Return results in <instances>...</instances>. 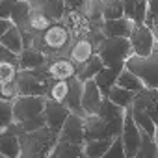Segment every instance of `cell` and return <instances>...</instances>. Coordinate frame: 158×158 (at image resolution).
Wrapping results in <instances>:
<instances>
[{
  "label": "cell",
  "mask_w": 158,
  "mask_h": 158,
  "mask_svg": "<svg viewBox=\"0 0 158 158\" xmlns=\"http://www.w3.org/2000/svg\"><path fill=\"white\" fill-rule=\"evenodd\" d=\"M45 95H17L13 99V125L21 132H30L47 125Z\"/></svg>",
  "instance_id": "obj_1"
},
{
  "label": "cell",
  "mask_w": 158,
  "mask_h": 158,
  "mask_svg": "<svg viewBox=\"0 0 158 158\" xmlns=\"http://www.w3.org/2000/svg\"><path fill=\"white\" fill-rule=\"evenodd\" d=\"M73 41H74V35H73L71 28L65 24L63 19H60V21H54L45 32L37 34L32 41V47L39 48L48 58L69 56V48H71Z\"/></svg>",
  "instance_id": "obj_2"
},
{
  "label": "cell",
  "mask_w": 158,
  "mask_h": 158,
  "mask_svg": "<svg viewBox=\"0 0 158 158\" xmlns=\"http://www.w3.org/2000/svg\"><path fill=\"white\" fill-rule=\"evenodd\" d=\"M21 156L24 158H39V156H50L56 141L58 132H54L50 127H41L30 132H21Z\"/></svg>",
  "instance_id": "obj_3"
},
{
  "label": "cell",
  "mask_w": 158,
  "mask_h": 158,
  "mask_svg": "<svg viewBox=\"0 0 158 158\" xmlns=\"http://www.w3.org/2000/svg\"><path fill=\"white\" fill-rule=\"evenodd\" d=\"M97 54L102 58L106 67L123 69L128 56H132V47L128 37H106L99 43Z\"/></svg>",
  "instance_id": "obj_4"
},
{
  "label": "cell",
  "mask_w": 158,
  "mask_h": 158,
  "mask_svg": "<svg viewBox=\"0 0 158 158\" xmlns=\"http://www.w3.org/2000/svg\"><path fill=\"white\" fill-rule=\"evenodd\" d=\"M15 82H17L19 95H45L47 97L52 78L47 67L43 65L37 69H21Z\"/></svg>",
  "instance_id": "obj_5"
},
{
  "label": "cell",
  "mask_w": 158,
  "mask_h": 158,
  "mask_svg": "<svg viewBox=\"0 0 158 158\" xmlns=\"http://www.w3.org/2000/svg\"><path fill=\"white\" fill-rule=\"evenodd\" d=\"M125 67L141 78L145 88L158 89V45L149 56H136V54L128 56Z\"/></svg>",
  "instance_id": "obj_6"
},
{
  "label": "cell",
  "mask_w": 158,
  "mask_h": 158,
  "mask_svg": "<svg viewBox=\"0 0 158 158\" xmlns=\"http://www.w3.org/2000/svg\"><path fill=\"white\" fill-rule=\"evenodd\" d=\"M128 41L132 47V54H136V56H149L158 45V39H156L152 28L145 23L134 24V28L128 35Z\"/></svg>",
  "instance_id": "obj_7"
},
{
  "label": "cell",
  "mask_w": 158,
  "mask_h": 158,
  "mask_svg": "<svg viewBox=\"0 0 158 158\" xmlns=\"http://www.w3.org/2000/svg\"><path fill=\"white\" fill-rule=\"evenodd\" d=\"M121 139H123V145H125V154H127V158H134V156H136V151H138V147H139L141 130H139V127H138L136 121H134V115H132L130 106H128L127 112H125Z\"/></svg>",
  "instance_id": "obj_8"
},
{
  "label": "cell",
  "mask_w": 158,
  "mask_h": 158,
  "mask_svg": "<svg viewBox=\"0 0 158 158\" xmlns=\"http://www.w3.org/2000/svg\"><path fill=\"white\" fill-rule=\"evenodd\" d=\"M125 112H127V108H123V106H119V104L112 102L108 97H104V99H102V104H101V108H99V112H97V114H99V115H102V117H104V121L108 123V128H110L112 138L121 136L123 121H125Z\"/></svg>",
  "instance_id": "obj_9"
},
{
  "label": "cell",
  "mask_w": 158,
  "mask_h": 158,
  "mask_svg": "<svg viewBox=\"0 0 158 158\" xmlns=\"http://www.w3.org/2000/svg\"><path fill=\"white\" fill-rule=\"evenodd\" d=\"M58 141H69V143H78L84 145L86 138H84V115L78 114H69L60 134H58Z\"/></svg>",
  "instance_id": "obj_10"
},
{
  "label": "cell",
  "mask_w": 158,
  "mask_h": 158,
  "mask_svg": "<svg viewBox=\"0 0 158 158\" xmlns=\"http://www.w3.org/2000/svg\"><path fill=\"white\" fill-rule=\"evenodd\" d=\"M47 71L52 80H69V78L76 76V63L69 56H52L47 61Z\"/></svg>",
  "instance_id": "obj_11"
},
{
  "label": "cell",
  "mask_w": 158,
  "mask_h": 158,
  "mask_svg": "<svg viewBox=\"0 0 158 158\" xmlns=\"http://www.w3.org/2000/svg\"><path fill=\"white\" fill-rule=\"evenodd\" d=\"M0 154L2 158H19L21 156V139L15 125H8L0 132Z\"/></svg>",
  "instance_id": "obj_12"
},
{
  "label": "cell",
  "mask_w": 158,
  "mask_h": 158,
  "mask_svg": "<svg viewBox=\"0 0 158 158\" xmlns=\"http://www.w3.org/2000/svg\"><path fill=\"white\" fill-rule=\"evenodd\" d=\"M69 108L60 102V101H54V99H48L47 97V102H45V121H47V127H50L54 132L60 134L67 115H69Z\"/></svg>",
  "instance_id": "obj_13"
},
{
  "label": "cell",
  "mask_w": 158,
  "mask_h": 158,
  "mask_svg": "<svg viewBox=\"0 0 158 158\" xmlns=\"http://www.w3.org/2000/svg\"><path fill=\"white\" fill-rule=\"evenodd\" d=\"M84 138L88 139H104L112 138L108 123L99 114H86L84 115Z\"/></svg>",
  "instance_id": "obj_14"
},
{
  "label": "cell",
  "mask_w": 158,
  "mask_h": 158,
  "mask_svg": "<svg viewBox=\"0 0 158 158\" xmlns=\"http://www.w3.org/2000/svg\"><path fill=\"white\" fill-rule=\"evenodd\" d=\"M102 91L97 86L95 78H89V80L84 82V93H82V110L84 114H97L101 104H102Z\"/></svg>",
  "instance_id": "obj_15"
},
{
  "label": "cell",
  "mask_w": 158,
  "mask_h": 158,
  "mask_svg": "<svg viewBox=\"0 0 158 158\" xmlns=\"http://www.w3.org/2000/svg\"><path fill=\"white\" fill-rule=\"evenodd\" d=\"M134 24H136L134 19L123 15L119 19H104L101 30H102V34L106 37H128Z\"/></svg>",
  "instance_id": "obj_16"
},
{
  "label": "cell",
  "mask_w": 158,
  "mask_h": 158,
  "mask_svg": "<svg viewBox=\"0 0 158 158\" xmlns=\"http://www.w3.org/2000/svg\"><path fill=\"white\" fill-rule=\"evenodd\" d=\"M82 93H84V82L78 76L69 78V91H67V97H65L63 104L69 108L71 114L86 115L84 110H82Z\"/></svg>",
  "instance_id": "obj_17"
},
{
  "label": "cell",
  "mask_w": 158,
  "mask_h": 158,
  "mask_svg": "<svg viewBox=\"0 0 158 158\" xmlns=\"http://www.w3.org/2000/svg\"><path fill=\"white\" fill-rule=\"evenodd\" d=\"M95 52H97V48H95V45L91 43L89 37H86V35L84 37H74V41L69 48V58L78 67V65H84Z\"/></svg>",
  "instance_id": "obj_18"
},
{
  "label": "cell",
  "mask_w": 158,
  "mask_h": 158,
  "mask_svg": "<svg viewBox=\"0 0 158 158\" xmlns=\"http://www.w3.org/2000/svg\"><path fill=\"white\" fill-rule=\"evenodd\" d=\"M132 104L143 108V110L151 115V119L154 121V125L158 127V97L154 95L152 89L143 88L141 91H138L136 97H134V101H132Z\"/></svg>",
  "instance_id": "obj_19"
},
{
  "label": "cell",
  "mask_w": 158,
  "mask_h": 158,
  "mask_svg": "<svg viewBox=\"0 0 158 158\" xmlns=\"http://www.w3.org/2000/svg\"><path fill=\"white\" fill-rule=\"evenodd\" d=\"M47 61H48V56L35 47H24L19 52V67L21 69H37V67L47 65Z\"/></svg>",
  "instance_id": "obj_20"
},
{
  "label": "cell",
  "mask_w": 158,
  "mask_h": 158,
  "mask_svg": "<svg viewBox=\"0 0 158 158\" xmlns=\"http://www.w3.org/2000/svg\"><path fill=\"white\" fill-rule=\"evenodd\" d=\"M32 8H39L43 10L47 15H50L54 21L63 19L65 11H67V4L65 0H30Z\"/></svg>",
  "instance_id": "obj_21"
},
{
  "label": "cell",
  "mask_w": 158,
  "mask_h": 158,
  "mask_svg": "<svg viewBox=\"0 0 158 158\" xmlns=\"http://www.w3.org/2000/svg\"><path fill=\"white\" fill-rule=\"evenodd\" d=\"M50 156L52 158H80L84 156V145L69 143V141H56Z\"/></svg>",
  "instance_id": "obj_22"
},
{
  "label": "cell",
  "mask_w": 158,
  "mask_h": 158,
  "mask_svg": "<svg viewBox=\"0 0 158 158\" xmlns=\"http://www.w3.org/2000/svg\"><path fill=\"white\" fill-rule=\"evenodd\" d=\"M104 67V61H102V58L95 52L84 65H78V71H76V76L80 78L82 82H86V80H89V78H95L97 76V73L101 71Z\"/></svg>",
  "instance_id": "obj_23"
},
{
  "label": "cell",
  "mask_w": 158,
  "mask_h": 158,
  "mask_svg": "<svg viewBox=\"0 0 158 158\" xmlns=\"http://www.w3.org/2000/svg\"><path fill=\"white\" fill-rule=\"evenodd\" d=\"M0 45H4L6 48L13 50L15 54H19L23 48H24V37H23V32L17 24H13L2 37H0Z\"/></svg>",
  "instance_id": "obj_24"
},
{
  "label": "cell",
  "mask_w": 158,
  "mask_h": 158,
  "mask_svg": "<svg viewBox=\"0 0 158 158\" xmlns=\"http://www.w3.org/2000/svg\"><path fill=\"white\" fill-rule=\"evenodd\" d=\"M119 71L121 69H115V67H102L99 73H97V76H95V82H97V86L101 88V91H102V95L106 97L108 95V91H110V88L117 82V76H119Z\"/></svg>",
  "instance_id": "obj_25"
},
{
  "label": "cell",
  "mask_w": 158,
  "mask_h": 158,
  "mask_svg": "<svg viewBox=\"0 0 158 158\" xmlns=\"http://www.w3.org/2000/svg\"><path fill=\"white\" fill-rule=\"evenodd\" d=\"M123 8H125V15L134 19L136 24L145 23V15H147V0H123Z\"/></svg>",
  "instance_id": "obj_26"
},
{
  "label": "cell",
  "mask_w": 158,
  "mask_h": 158,
  "mask_svg": "<svg viewBox=\"0 0 158 158\" xmlns=\"http://www.w3.org/2000/svg\"><path fill=\"white\" fill-rule=\"evenodd\" d=\"M141 130V128H139ZM134 158H158V143L156 139L147 134L145 130H141V139H139V147L136 151Z\"/></svg>",
  "instance_id": "obj_27"
},
{
  "label": "cell",
  "mask_w": 158,
  "mask_h": 158,
  "mask_svg": "<svg viewBox=\"0 0 158 158\" xmlns=\"http://www.w3.org/2000/svg\"><path fill=\"white\" fill-rule=\"evenodd\" d=\"M114 138H104V139H88L84 143V156L88 158H104L108 147L112 145Z\"/></svg>",
  "instance_id": "obj_28"
},
{
  "label": "cell",
  "mask_w": 158,
  "mask_h": 158,
  "mask_svg": "<svg viewBox=\"0 0 158 158\" xmlns=\"http://www.w3.org/2000/svg\"><path fill=\"white\" fill-rule=\"evenodd\" d=\"M106 97H108L112 102H115V104H119V106H123V108H128V106L132 104L134 97H136V91H130V89H127V88H123V86H119V84H114V86L110 88V91H108Z\"/></svg>",
  "instance_id": "obj_29"
},
{
  "label": "cell",
  "mask_w": 158,
  "mask_h": 158,
  "mask_svg": "<svg viewBox=\"0 0 158 158\" xmlns=\"http://www.w3.org/2000/svg\"><path fill=\"white\" fill-rule=\"evenodd\" d=\"M115 84H119V86H123V88H127L130 91H136V93L145 88V84L141 82V78L136 73H132L130 69H127V67H123L119 71V76H117V82Z\"/></svg>",
  "instance_id": "obj_30"
},
{
  "label": "cell",
  "mask_w": 158,
  "mask_h": 158,
  "mask_svg": "<svg viewBox=\"0 0 158 158\" xmlns=\"http://www.w3.org/2000/svg\"><path fill=\"white\" fill-rule=\"evenodd\" d=\"M130 110H132V115H134L136 125H138L141 130H145L147 134H151V136L154 138V134H156V125H154V121L151 119V115H149L143 108L134 106V104H130Z\"/></svg>",
  "instance_id": "obj_31"
},
{
  "label": "cell",
  "mask_w": 158,
  "mask_h": 158,
  "mask_svg": "<svg viewBox=\"0 0 158 158\" xmlns=\"http://www.w3.org/2000/svg\"><path fill=\"white\" fill-rule=\"evenodd\" d=\"M30 11H32L30 0H15V6H13V10H11V21H13L17 26H21V24H24V21L28 19Z\"/></svg>",
  "instance_id": "obj_32"
},
{
  "label": "cell",
  "mask_w": 158,
  "mask_h": 158,
  "mask_svg": "<svg viewBox=\"0 0 158 158\" xmlns=\"http://www.w3.org/2000/svg\"><path fill=\"white\" fill-rule=\"evenodd\" d=\"M123 15V0H102V19H119Z\"/></svg>",
  "instance_id": "obj_33"
},
{
  "label": "cell",
  "mask_w": 158,
  "mask_h": 158,
  "mask_svg": "<svg viewBox=\"0 0 158 158\" xmlns=\"http://www.w3.org/2000/svg\"><path fill=\"white\" fill-rule=\"evenodd\" d=\"M67 91H69V80H52L50 86H48L47 97L63 102L65 97H67Z\"/></svg>",
  "instance_id": "obj_34"
},
{
  "label": "cell",
  "mask_w": 158,
  "mask_h": 158,
  "mask_svg": "<svg viewBox=\"0 0 158 158\" xmlns=\"http://www.w3.org/2000/svg\"><path fill=\"white\" fill-rule=\"evenodd\" d=\"M13 123V99L0 97V127H8Z\"/></svg>",
  "instance_id": "obj_35"
},
{
  "label": "cell",
  "mask_w": 158,
  "mask_h": 158,
  "mask_svg": "<svg viewBox=\"0 0 158 158\" xmlns=\"http://www.w3.org/2000/svg\"><path fill=\"white\" fill-rule=\"evenodd\" d=\"M125 156H127V154H125L123 139H121V136H115V138H114V141H112V145L108 147V151H106L104 158H125Z\"/></svg>",
  "instance_id": "obj_36"
},
{
  "label": "cell",
  "mask_w": 158,
  "mask_h": 158,
  "mask_svg": "<svg viewBox=\"0 0 158 158\" xmlns=\"http://www.w3.org/2000/svg\"><path fill=\"white\" fill-rule=\"evenodd\" d=\"M158 17V0H147V15H145V24H151Z\"/></svg>",
  "instance_id": "obj_37"
},
{
  "label": "cell",
  "mask_w": 158,
  "mask_h": 158,
  "mask_svg": "<svg viewBox=\"0 0 158 158\" xmlns=\"http://www.w3.org/2000/svg\"><path fill=\"white\" fill-rule=\"evenodd\" d=\"M15 6V0H0V17L11 19V10Z\"/></svg>",
  "instance_id": "obj_38"
},
{
  "label": "cell",
  "mask_w": 158,
  "mask_h": 158,
  "mask_svg": "<svg viewBox=\"0 0 158 158\" xmlns=\"http://www.w3.org/2000/svg\"><path fill=\"white\" fill-rule=\"evenodd\" d=\"M67 10H76V11H86L88 0H65Z\"/></svg>",
  "instance_id": "obj_39"
},
{
  "label": "cell",
  "mask_w": 158,
  "mask_h": 158,
  "mask_svg": "<svg viewBox=\"0 0 158 158\" xmlns=\"http://www.w3.org/2000/svg\"><path fill=\"white\" fill-rule=\"evenodd\" d=\"M13 24H15V23H13L11 19H4V17H0V37H2V35H4V34H6Z\"/></svg>",
  "instance_id": "obj_40"
},
{
  "label": "cell",
  "mask_w": 158,
  "mask_h": 158,
  "mask_svg": "<svg viewBox=\"0 0 158 158\" xmlns=\"http://www.w3.org/2000/svg\"><path fill=\"white\" fill-rule=\"evenodd\" d=\"M149 26L152 28V32H154V35H156V39H158V17H156V19H154V21H152Z\"/></svg>",
  "instance_id": "obj_41"
},
{
  "label": "cell",
  "mask_w": 158,
  "mask_h": 158,
  "mask_svg": "<svg viewBox=\"0 0 158 158\" xmlns=\"http://www.w3.org/2000/svg\"><path fill=\"white\" fill-rule=\"evenodd\" d=\"M152 91H154V95H156V97H158V89H152Z\"/></svg>",
  "instance_id": "obj_42"
},
{
  "label": "cell",
  "mask_w": 158,
  "mask_h": 158,
  "mask_svg": "<svg viewBox=\"0 0 158 158\" xmlns=\"http://www.w3.org/2000/svg\"><path fill=\"white\" fill-rule=\"evenodd\" d=\"M0 132H2V127H0Z\"/></svg>",
  "instance_id": "obj_43"
},
{
  "label": "cell",
  "mask_w": 158,
  "mask_h": 158,
  "mask_svg": "<svg viewBox=\"0 0 158 158\" xmlns=\"http://www.w3.org/2000/svg\"><path fill=\"white\" fill-rule=\"evenodd\" d=\"M0 158H2V154H0Z\"/></svg>",
  "instance_id": "obj_44"
}]
</instances>
